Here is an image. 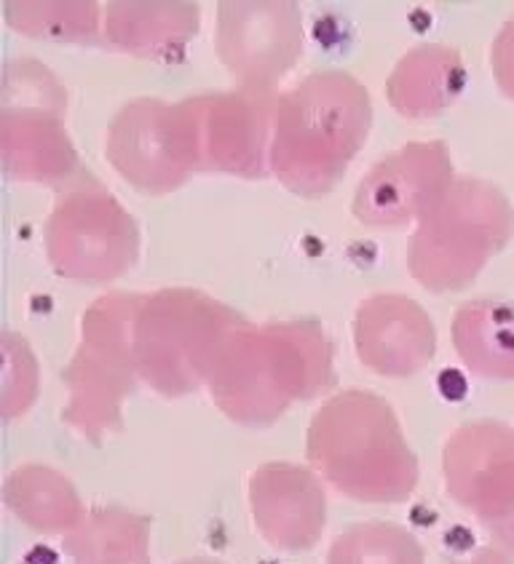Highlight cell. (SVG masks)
Masks as SVG:
<instances>
[{
  "mask_svg": "<svg viewBox=\"0 0 514 564\" xmlns=\"http://www.w3.org/2000/svg\"><path fill=\"white\" fill-rule=\"evenodd\" d=\"M3 348V417H22L38 397V365L30 343L17 332L6 329L0 337Z\"/></svg>",
  "mask_w": 514,
  "mask_h": 564,
  "instance_id": "23",
  "label": "cell"
},
{
  "mask_svg": "<svg viewBox=\"0 0 514 564\" xmlns=\"http://www.w3.org/2000/svg\"><path fill=\"white\" fill-rule=\"evenodd\" d=\"M354 348L381 378H413L437 354V329L421 303L405 294H373L356 308Z\"/></svg>",
  "mask_w": 514,
  "mask_h": 564,
  "instance_id": "15",
  "label": "cell"
},
{
  "mask_svg": "<svg viewBox=\"0 0 514 564\" xmlns=\"http://www.w3.org/2000/svg\"><path fill=\"white\" fill-rule=\"evenodd\" d=\"M105 155L131 187L146 196H167L202 172V137L193 97L178 105L131 99L113 116Z\"/></svg>",
  "mask_w": 514,
  "mask_h": 564,
  "instance_id": "9",
  "label": "cell"
},
{
  "mask_svg": "<svg viewBox=\"0 0 514 564\" xmlns=\"http://www.w3.org/2000/svg\"><path fill=\"white\" fill-rule=\"evenodd\" d=\"M306 457L319 479L356 503H405L421 479L394 406L362 388L319 406L306 434Z\"/></svg>",
  "mask_w": 514,
  "mask_h": 564,
  "instance_id": "3",
  "label": "cell"
},
{
  "mask_svg": "<svg viewBox=\"0 0 514 564\" xmlns=\"http://www.w3.org/2000/svg\"><path fill=\"white\" fill-rule=\"evenodd\" d=\"M491 538L496 541V546H501L504 551H510V554L514 556V517L510 519V522L499 524V528L491 530Z\"/></svg>",
  "mask_w": 514,
  "mask_h": 564,
  "instance_id": "26",
  "label": "cell"
},
{
  "mask_svg": "<svg viewBox=\"0 0 514 564\" xmlns=\"http://www.w3.org/2000/svg\"><path fill=\"white\" fill-rule=\"evenodd\" d=\"M467 89V67L456 48L421 43L394 65L386 99L407 121H429L453 108Z\"/></svg>",
  "mask_w": 514,
  "mask_h": 564,
  "instance_id": "17",
  "label": "cell"
},
{
  "mask_svg": "<svg viewBox=\"0 0 514 564\" xmlns=\"http://www.w3.org/2000/svg\"><path fill=\"white\" fill-rule=\"evenodd\" d=\"M67 91L43 62H9L0 80V166L17 183L60 191L89 174L65 123Z\"/></svg>",
  "mask_w": 514,
  "mask_h": 564,
  "instance_id": "7",
  "label": "cell"
},
{
  "mask_svg": "<svg viewBox=\"0 0 514 564\" xmlns=\"http://www.w3.org/2000/svg\"><path fill=\"white\" fill-rule=\"evenodd\" d=\"M456 564H514V556L501 546H482L480 551H474L469 560Z\"/></svg>",
  "mask_w": 514,
  "mask_h": 564,
  "instance_id": "25",
  "label": "cell"
},
{
  "mask_svg": "<svg viewBox=\"0 0 514 564\" xmlns=\"http://www.w3.org/2000/svg\"><path fill=\"white\" fill-rule=\"evenodd\" d=\"M335 354L317 318L257 327L244 322L228 335L212 367L210 397L223 415L247 429H266L298 401L335 388Z\"/></svg>",
  "mask_w": 514,
  "mask_h": 564,
  "instance_id": "1",
  "label": "cell"
},
{
  "mask_svg": "<svg viewBox=\"0 0 514 564\" xmlns=\"http://www.w3.org/2000/svg\"><path fill=\"white\" fill-rule=\"evenodd\" d=\"M215 48L247 89H276L303 54V14L295 0H225L217 9Z\"/></svg>",
  "mask_w": 514,
  "mask_h": 564,
  "instance_id": "10",
  "label": "cell"
},
{
  "mask_svg": "<svg viewBox=\"0 0 514 564\" xmlns=\"http://www.w3.org/2000/svg\"><path fill=\"white\" fill-rule=\"evenodd\" d=\"M6 24L17 33L56 43H97L103 9L94 0H9Z\"/></svg>",
  "mask_w": 514,
  "mask_h": 564,
  "instance_id": "21",
  "label": "cell"
},
{
  "mask_svg": "<svg viewBox=\"0 0 514 564\" xmlns=\"http://www.w3.org/2000/svg\"><path fill=\"white\" fill-rule=\"evenodd\" d=\"M514 238V206L482 177H456L407 243V271L424 290L463 292Z\"/></svg>",
  "mask_w": 514,
  "mask_h": 564,
  "instance_id": "4",
  "label": "cell"
},
{
  "mask_svg": "<svg viewBox=\"0 0 514 564\" xmlns=\"http://www.w3.org/2000/svg\"><path fill=\"white\" fill-rule=\"evenodd\" d=\"M193 102L202 137V172L239 180H266L271 174L279 91L236 86L221 94H199Z\"/></svg>",
  "mask_w": 514,
  "mask_h": 564,
  "instance_id": "11",
  "label": "cell"
},
{
  "mask_svg": "<svg viewBox=\"0 0 514 564\" xmlns=\"http://www.w3.org/2000/svg\"><path fill=\"white\" fill-rule=\"evenodd\" d=\"M249 511L255 530L276 551L303 554L322 541L328 495L313 468L266 463L249 479Z\"/></svg>",
  "mask_w": 514,
  "mask_h": 564,
  "instance_id": "14",
  "label": "cell"
},
{
  "mask_svg": "<svg viewBox=\"0 0 514 564\" xmlns=\"http://www.w3.org/2000/svg\"><path fill=\"white\" fill-rule=\"evenodd\" d=\"M373 129L370 91L346 70H317L279 94L271 174L300 198H322L343 180Z\"/></svg>",
  "mask_w": 514,
  "mask_h": 564,
  "instance_id": "2",
  "label": "cell"
},
{
  "mask_svg": "<svg viewBox=\"0 0 514 564\" xmlns=\"http://www.w3.org/2000/svg\"><path fill=\"white\" fill-rule=\"evenodd\" d=\"M456 180L442 140L410 142L384 155L362 177L351 212L367 228H405L429 215Z\"/></svg>",
  "mask_w": 514,
  "mask_h": 564,
  "instance_id": "12",
  "label": "cell"
},
{
  "mask_svg": "<svg viewBox=\"0 0 514 564\" xmlns=\"http://www.w3.org/2000/svg\"><path fill=\"white\" fill-rule=\"evenodd\" d=\"M3 500L24 528L41 535H67L84 522L86 509L73 481L49 466H22L6 479Z\"/></svg>",
  "mask_w": 514,
  "mask_h": 564,
  "instance_id": "19",
  "label": "cell"
},
{
  "mask_svg": "<svg viewBox=\"0 0 514 564\" xmlns=\"http://www.w3.org/2000/svg\"><path fill=\"white\" fill-rule=\"evenodd\" d=\"M178 564H225L221 560H212V556H191V560H183Z\"/></svg>",
  "mask_w": 514,
  "mask_h": 564,
  "instance_id": "27",
  "label": "cell"
},
{
  "mask_svg": "<svg viewBox=\"0 0 514 564\" xmlns=\"http://www.w3.org/2000/svg\"><path fill=\"white\" fill-rule=\"evenodd\" d=\"M247 318L191 286L142 294L135 318V361L140 378L167 399L206 386L223 343Z\"/></svg>",
  "mask_w": 514,
  "mask_h": 564,
  "instance_id": "5",
  "label": "cell"
},
{
  "mask_svg": "<svg viewBox=\"0 0 514 564\" xmlns=\"http://www.w3.org/2000/svg\"><path fill=\"white\" fill-rule=\"evenodd\" d=\"M75 564H150V519L121 506H97L65 535Z\"/></svg>",
  "mask_w": 514,
  "mask_h": 564,
  "instance_id": "20",
  "label": "cell"
},
{
  "mask_svg": "<svg viewBox=\"0 0 514 564\" xmlns=\"http://www.w3.org/2000/svg\"><path fill=\"white\" fill-rule=\"evenodd\" d=\"M142 294L110 292L81 318V343L62 369L67 386L62 420L89 442L124 431V401L137 391L135 318Z\"/></svg>",
  "mask_w": 514,
  "mask_h": 564,
  "instance_id": "6",
  "label": "cell"
},
{
  "mask_svg": "<svg viewBox=\"0 0 514 564\" xmlns=\"http://www.w3.org/2000/svg\"><path fill=\"white\" fill-rule=\"evenodd\" d=\"M202 6L191 0H113L105 6L103 41L116 52L172 62L199 35Z\"/></svg>",
  "mask_w": 514,
  "mask_h": 564,
  "instance_id": "16",
  "label": "cell"
},
{
  "mask_svg": "<svg viewBox=\"0 0 514 564\" xmlns=\"http://www.w3.org/2000/svg\"><path fill=\"white\" fill-rule=\"evenodd\" d=\"M453 346L480 380H514V305L472 300L453 316Z\"/></svg>",
  "mask_w": 514,
  "mask_h": 564,
  "instance_id": "18",
  "label": "cell"
},
{
  "mask_svg": "<svg viewBox=\"0 0 514 564\" xmlns=\"http://www.w3.org/2000/svg\"><path fill=\"white\" fill-rule=\"evenodd\" d=\"M328 564H424V546L392 522H360L332 541Z\"/></svg>",
  "mask_w": 514,
  "mask_h": 564,
  "instance_id": "22",
  "label": "cell"
},
{
  "mask_svg": "<svg viewBox=\"0 0 514 564\" xmlns=\"http://www.w3.org/2000/svg\"><path fill=\"white\" fill-rule=\"evenodd\" d=\"M445 490L491 532L514 517V429L501 420H472L442 449Z\"/></svg>",
  "mask_w": 514,
  "mask_h": 564,
  "instance_id": "13",
  "label": "cell"
},
{
  "mask_svg": "<svg viewBox=\"0 0 514 564\" xmlns=\"http://www.w3.org/2000/svg\"><path fill=\"white\" fill-rule=\"evenodd\" d=\"M491 70L499 91L514 102V17L501 24L491 46Z\"/></svg>",
  "mask_w": 514,
  "mask_h": 564,
  "instance_id": "24",
  "label": "cell"
},
{
  "mask_svg": "<svg viewBox=\"0 0 514 564\" xmlns=\"http://www.w3.org/2000/svg\"><path fill=\"white\" fill-rule=\"evenodd\" d=\"M43 243L56 275L75 284H110L137 265L140 228L89 174L60 193Z\"/></svg>",
  "mask_w": 514,
  "mask_h": 564,
  "instance_id": "8",
  "label": "cell"
}]
</instances>
